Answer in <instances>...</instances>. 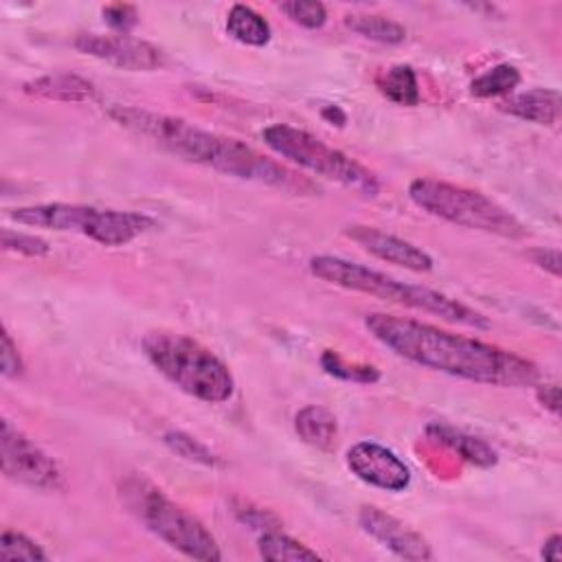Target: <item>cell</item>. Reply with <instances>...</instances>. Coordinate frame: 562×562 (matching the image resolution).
Here are the masks:
<instances>
[{
    "label": "cell",
    "instance_id": "1",
    "mask_svg": "<svg viewBox=\"0 0 562 562\" xmlns=\"http://www.w3.org/2000/svg\"><path fill=\"white\" fill-rule=\"evenodd\" d=\"M364 327L400 358L439 373L494 386H529L540 378L538 367L518 353L415 318L371 312Z\"/></svg>",
    "mask_w": 562,
    "mask_h": 562
},
{
    "label": "cell",
    "instance_id": "2",
    "mask_svg": "<svg viewBox=\"0 0 562 562\" xmlns=\"http://www.w3.org/2000/svg\"><path fill=\"white\" fill-rule=\"evenodd\" d=\"M108 116L121 127L149 138L169 154L220 171L224 176L261 182L299 195L318 191V187L310 178L294 173L277 160L259 154L255 147L237 138L202 130L180 116H169L132 105H112L108 110Z\"/></svg>",
    "mask_w": 562,
    "mask_h": 562
},
{
    "label": "cell",
    "instance_id": "3",
    "mask_svg": "<svg viewBox=\"0 0 562 562\" xmlns=\"http://www.w3.org/2000/svg\"><path fill=\"white\" fill-rule=\"evenodd\" d=\"M310 272L325 283H331V285H338L345 290H353V292H362V294L375 296L380 301H389V303L404 305L411 310L428 312V314H435L450 323L468 325L474 329L490 327V321L481 312L463 305L457 299H450L443 292L430 290L426 285L397 281L375 268H369V266L342 259V257L316 255L310 259Z\"/></svg>",
    "mask_w": 562,
    "mask_h": 562
},
{
    "label": "cell",
    "instance_id": "4",
    "mask_svg": "<svg viewBox=\"0 0 562 562\" xmlns=\"http://www.w3.org/2000/svg\"><path fill=\"white\" fill-rule=\"evenodd\" d=\"M143 351L154 369L187 395L222 404L231 400L235 380L228 367L198 340L173 331H149Z\"/></svg>",
    "mask_w": 562,
    "mask_h": 562
},
{
    "label": "cell",
    "instance_id": "5",
    "mask_svg": "<svg viewBox=\"0 0 562 562\" xmlns=\"http://www.w3.org/2000/svg\"><path fill=\"white\" fill-rule=\"evenodd\" d=\"M121 492L127 507L140 518V522L169 547L193 560H222L220 544L204 522L178 503L169 501L156 485L143 476H132L123 483Z\"/></svg>",
    "mask_w": 562,
    "mask_h": 562
},
{
    "label": "cell",
    "instance_id": "6",
    "mask_svg": "<svg viewBox=\"0 0 562 562\" xmlns=\"http://www.w3.org/2000/svg\"><path fill=\"white\" fill-rule=\"evenodd\" d=\"M408 198L422 211L463 228L483 231L505 239H522L527 235V228L516 215L481 191L435 178H415L408 184Z\"/></svg>",
    "mask_w": 562,
    "mask_h": 562
},
{
    "label": "cell",
    "instance_id": "7",
    "mask_svg": "<svg viewBox=\"0 0 562 562\" xmlns=\"http://www.w3.org/2000/svg\"><path fill=\"white\" fill-rule=\"evenodd\" d=\"M9 217L24 226L50 228L61 233H79L103 246L130 244L138 235L154 228V220L145 213L97 209V206L66 204V202L18 206L9 211Z\"/></svg>",
    "mask_w": 562,
    "mask_h": 562
},
{
    "label": "cell",
    "instance_id": "8",
    "mask_svg": "<svg viewBox=\"0 0 562 562\" xmlns=\"http://www.w3.org/2000/svg\"><path fill=\"white\" fill-rule=\"evenodd\" d=\"M261 138L277 156L299 165L301 169H307L314 176L334 180L369 198L378 195L380 191V180L367 167L325 145L321 138L305 130L285 123H272L263 127Z\"/></svg>",
    "mask_w": 562,
    "mask_h": 562
},
{
    "label": "cell",
    "instance_id": "9",
    "mask_svg": "<svg viewBox=\"0 0 562 562\" xmlns=\"http://www.w3.org/2000/svg\"><path fill=\"white\" fill-rule=\"evenodd\" d=\"M2 474L33 490H59L64 474L57 461L9 419H2L0 435Z\"/></svg>",
    "mask_w": 562,
    "mask_h": 562
},
{
    "label": "cell",
    "instance_id": "10",
    "mask_svg": "<svg viewBox=\"0 0 562 562\" xmlns=\"http://www.w3.org/2000/svg\"><path fill=\"white\" fill-rule=\"evenodd\" d=\"M75 48L123 70H156L165 64L160 48L127 33H83L75 40Z\"/></svg>",
    "mask_w": 562,
    "mask_h": 562
},
{
    "label": "cell",
    "instance_id": "11",
    "mask_svg": "<svg viewBox=\"0 0 562 562\" xmlns=\"http://www.w3.org/2000/svg\"><path fill=\"white\" fill-rule=\"evenodd\" d=\"M347 468L364 483L402 492L411 485L408 465L386 446L375 441H358L347 450Z\"/></svg>",
    "mask_w": 562,
    "mask_h": 562
},
{
    "label": "cell",
    "instance_id": "12",
    "mask_svg": "<svg viewBox=\"0 0 562 562\" xmlns=\"http://www.w3.org/2000/svg\"><path fill=\"white\" fill-rule=\"evenodd\" d=\"M358 522L373 540H378L380 544H384L386 549H391L395 555L404 560L419 562V560L432 558L430 544L417 531L406 527L395 516L382 512L380 507H373V505L360 507Z\"/></svg>",
    "mask_w": 562,
    "mask_h": 562
},
{
    "label": "cell",
    "instance_id": "13",
    "mask_svg": "<svg viewBox=\"0 0 562 562\" xmlns=\"http://www.w3.org/2000/svg\"><path fill=\"white\" fill-rule=\"evenodd\" d=\"M345 233L369 255H373L386 263H395V266H402L413 272L432 270V257L426 250H422L419 246H415L413 241H406L397 235H391L375 226H364V224H351V226H347Z\"/></svg>",
    "mask_w": 562,
    "mask_h": 562
},
{
    "label": "cell",
    "instance_id": "14",
    "mask_svg": "<svg viewBox=\"0 0 562 562\" xmlns=\"http://www.w3.org/2000/svg\"><path fill=\"white\" fill-rule=\"evenodd\" d=\"M498 110L516 119L551 127L560 121V92L551 88H531L503 99Z\"/></svg>",
    "mask_w": 562,
    "mask_h": 562
},
{
    "label": "cell",
    "instance_id": "15",
    "mask_svg": "<svg viewBox=\"0 0 562 562\" xmlns=\"http://www.w3.org/2000/svg\"><path fill=\"white\" fill-rule=\"evenodd\" d=\"M24 92L50 99V101H72L86 103L97 99V88L81 75L75 72H53L24 83Z\"/></svg>",
    "mask_w": 562,
    "mask_h": 562
},
{
    "label": "cell",
    "instance_id": "16",
    "mask_svg": "<svg viewBox=\"0 0 562 562\" xmlns=\"http://www.w3.org/2000/svg\"><path fill=\"white\" fill-rule=\"evenodd\" d=\"M294 430L305 443L318 450H331L338 437V422L329 408L310 404L294 415Z\"/></svg>",
    "mask_w": 562,
    "mask_h": 562
},
{
    "label": "cell",
    "instance_id": "17",
    "mask_svg": "<svg viewBox=\"0 0 562 562\" xmlns=\"http://www.w3.org/2000/svg\"><path fill=\"white\" fill-rule=\"evenodd\" d=\"M426 430L435 441H439V443L448 446L450 450L459 452V457H463L465 461H470L474 465L490 468L498 461L496 450L490 443H485L483 439L472 437L463 430H457V428L446 426V424H430Z\"/></svg>",
    "mask_w": 562,
    "mask_h": 562
},
{
    "label": "cell",
    "instance_id": "18",
    "mask_svg": "<svg viewBox=\"0 0 562 562\" xmlns=\"http://www.w3.org/2000/svg\"><path fill=\"white\" fill-rule=\"evenodd\" d=\"M226 33L248 46H263L270 42L272 29L263 15L248 4H233L226 13Z\"/></svg>",
    "mask_w": 562,
    "mask_h": 562
},
{
    "label": "cell",
    "instance_id": "19",
    "mask_svg": "<svg viewBox=\"0 0 562 562\" xmlns=\"http://www.w3.org/2000/svg\"><path fill=\"white\" fill-rule=\"evenodd\" d=\"M375 86L386 99L400 105H417L422 99L417 75L408 64H395L382 70L375 77Z\"/></svg>",
    "mask_w": 562,
    "mask_h": 562
},
{
    "label": "cell",
    "instance_id": "20",
    "mask_svg": "<svg viewBox=\"0 0 562 562\" xmlns=\"http://www.w3.org/2000/svg\"><path fill=\"white\" fill-rule=\"evenodd\" d=\"M345 24L353 33L382 44H400L406 37V29L400 22L375 13H349L345 15Z\"/></svg>",
    "mask_w": 562,
    "mask_h": 562
},
{
    "label": "cell",
    "instance_id": "21",
    "mask_svg": "<svg viewBox=\"0 0 562 562\" xmlns=\"http://www.w3.org/2000/svg\"><path fill=\"white\" fill-rule=\"evenodd\" d=\"M257 549L263 560H272V562L321 560V555L314 549L305 547L303 542H299L281 531H263L257 540Z\"/></svg>",
    "mask_w": 562,
    "mask_h": 562
},
{
    "label": "cell",
    "instance_id": "22",
    "mask_svg": "<svg viewBox=\"0 0 562 562\" xmlns=\"http://www.w3.org/2000/svg\"><path fill=\"white\" fill-rule=\"evenodd\" d=\"M520 83V72L512 64H496L470 81V92L479 99L509 94Z\"/></svg>",
    "mask_w": 562,
    "mask_h": 562
},
{
    "label": "cell",
    "instance_id": "23",
    "mask_svg": "<svg viewBox=\"0 0 562 562\" xmlns=\"http://www.w3.org/2000/svg\"><path fill=\"white\" fill-rule=\"evenodd\" d=\"M0 560H4V562H13V560L44 562V560H48V555L26 533H20V531H13V529H4L2 538H0Z\"/></svg>",
    "mask_w": 562,
    "mask_h": 562
},
{
    "label": "cell",
    "instance_id": "24",
    "mask_svg": "<svg viewBox=\"0 0 562 562\" xmlns=\"http://www.w3.org/2000/svg\"><path fill=\"white\" fill-rule=\"evenodd\" d=\"M321 367L325 369V373L340 378V380H349V382H362V384H371L375 380H380V373L375 367L371 364H349L347 360H342L336 351H325L321 356Z\"/></svg>",
    "mask_w": 562,
    "mask_h": 562
},
{
    "label": "cell",
    "instance_id": "25",
    "mask_svg": "<svg viewBox=\"0 0 562 562\" xmlns=\"http://www.w3.org/2000/svg\"><path fill=\"white\" fill-rule=\"evenodd\" d=\"M162 441L171 452H176L178 457H182L187 461H195V463H202V465H215L217 463V457L204 443H200L195 437H191L182 430L165 432Z\"/></svg>",
    "mask_w": 562,
    "mask_h": 562
},
{
    "label": "cell",
    "instance_id": "26",
    "mask_svg": "<svg viewBox=\"0 0 562 562\" xmlns=\"http://www.w3.org/2000/svg\"><path fill=\"white\" fill-rule=\"evenodd\" d=\"M279 9L299 26L305 29H321L327 22V11L321 2L314 0H290L281 2Z\"/></svg>",
    "mask_w": 562,
    "mask_h": 562
},
{
    "label": "cell",
    "instance_id": "27",
    "mask_svg": "<svg viewBox=\"0 0 562 562\" xmlns=\"http://www.w3.org/2000/svg\"><path fill=\"white\" fill-rule=\"evenodd\" d=\"M2 248L26 255V257H44L50 252L48 241H44L42 237L20 233V231H9V228L2 231Z\"/></svg>",
    "mask_w": 562,
    "mask_h": 562
},
{
    "label": "cell",
    "instance_id": "28",
    "mask_svg": "<svg viewBox=\"0 0 562 562\" xmlns=\"http://www.w3.org/2000/svg\"><path fill=\"white\" fill-rule=\"evenodd\" d=\"M0 367L4 378H18L24 373V362L18 353V345L11 340V334L2 329V342H0Z\"/></svg>",
    "mask_w": 562,
    "mask_h": 562
},
{
    "label": "cell",
    "instance_id": "29",
    "mask_svg": "<svg viewBox=\"0 0 562 562\" xmlns=\"http://www.w3.org/2000/svg\"><path fill=\"white\" fill-rule=\"evenodd\" d=\"M103 20L119 33H127L136 24V9L130 4L103 7Z\"/></svg>",
    "mask_w": 562,
    "mask_h": 562
},
{
    "label": "cell",
    "instance_id": "30",
    "mask_svg": "<svg viewBox=\"0 0 562 562\" xmlns=\"http://www.w3.org/2000/svg\"><path fill=\"white\" fill-rule=\"evenodd\" d=\"M531 259L553 277H560V252L555 248H536L531 250Z\"/></svg>",
    "mask_w": 562,
    "mask_h": 562
},
{
    "label": "cell",
    "instance_id": "31",
    "mask_svg": "<svg viewBox=\"0 0 562 562\" xmlns=\"http://www.w3.org/2000/svg\"><path fill=\"white\" fill-rule=\"evenodd\" d=\"M536 397L547 411H551V413L560 411V386L558 384H540L536 391Z\"/></svg>",
    "mask_w": 562,
    "mask_h": 562
},
{
    "label": "cell",
    "instance_id": "32",
    "mask_svg": "<svg viewBox=\"0 0 562 562\" xmlns=\"http://www.w3.org/2000/svg\"><path fill=\"white\" fill-rule=\"evenodd\" d=\"M540 555H542L544 560H551V562H560V560H562V538H560V533H553V536H549V538L542 542Z\"/></svg>",
    "mask_w": 562,
    "mask_h": 562
},
{
    "label": "cell",
    "instance_id": "33",
    "mask_svg": "<svg viewBox=\"0 0 562 562\" xmlns=\"http://www.w3.org/2000/svg\"><path fill=\"white\" fill-rule=\"evenodd\" d=\"M323 116H325V119H329L331 123H334V119H336V121H338V125H342V123L347 121L345 112H340V110H338V105H327V108H323Z\"/></svg>",
    "mask_w": 562,
    "mask_h": 562
}]
</instances>
